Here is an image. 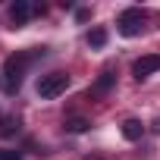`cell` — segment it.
Instances as JSON below:
<instances>
[{
	"mask_svg": "<svg viewBox=\"0 0 160 160\" xmlns=\"http://www.w3.org/2000/svg\"><path fill=\"white\" fill-rule=\"evenodd\" d=\"M91 122L88 119H82V116H72V119H66V132H85Z\"/></svg>",
	"mask_w": 160,
	"mask_h": 160,
	"instance_id": "9",
	"label": "cell"
},
{
	"mask_svg": "<svg viewBox=\"0 0 160 160\" xmlns=\"http://www.w3.org/2000/svg\"><path fill=\"white\" fill-rule=\"evenodd\" d=\"M32 13H35V3H28V0H16V3L10 7V22H13L10 28H22Z\"/></svg>",
	"mask_w": 160,
	"mask_h": 160,
	"instance_id": "5",
	"label": "cell"
},
{
	"mask_svg": "<svg viewBox=\"0 0 160 160\" xmlns=\"http://www.w3.org/2000/svg\"><path fill=\"white\" fill-rule=\"evenodd\" d=\"M35 57H44V47L16 50V53H10V57H7V63H3V85H7V91H10V94H16V91H19L22 78H25V69H28V63H32Z\"/></svg>",
	"mask_w": 160,
	"mask_h": 160,
	"instance_id": "1",
	"label": "cell"
},
{
	"mask_svg": "<svg viewBox=\"0 0 160 160\" xmlns=\"http://www.w3.org/2000/svg\"><path fill=\"white\" fill-rule=\"evenodd\" d=\"M116 28H119V35H126V38H135V35H141V28H144V13H141L138 7H129V10H122V13L116 16Z\"/></svg>",
	"mask_w": 160,
	"mask_h": 160,
	"instance_id": "3",
	"label": "cell"
},
{
	"mask_svg": "<svg viewBox=\"0 0 160 160\" xmlns=\"http://www.w3.org/2000/svg\"><path fill=\"white\" fill-rule=\"evenodd\" d=\"M154 72H160V53H144V57H138L135 63H132V75L138 78H148V75H154Z\"/></svg>",
	"mask_w": 160,
	"mask_h": 160,
	"instance_id": "4",
	"label": "cell"
},
{
	"mask_svg": "<svg viewBox=\"0 0 160 160\" xmlns=\"http://www.w3.org/2000/svg\"><path fill=\"white\" fill-rule=\"evenodd\" d=\"M104 44H107V32H104V28H91V32H88V47L101 50Z\"/></svg>",
	"mask_w": 160,
	"mask_h": 160,
	"instance_id": "8",
	"label": "cell"
},
{
	"mask_svg": "<svg viewBox=\"0 0 160 160\" xmlns=\"http://www.w3.org/2000/svg\"><path fill=\"white\" fill-rule=\"evenodd\" d=\"M144 135V126H141V119H126L122 122V138H129V141H138Z\"/></svg>",
	"mask_w": 160,
	"mask_h": 160,
	"instance_id": "6",
	"label": "cell"
},
{
	"mask_svg": "<svg viewBox=\"0 0 160 160\" xmlns=\"http://www.w3.org/2000/svg\"><path fill=\"white\" fill-rule=\"evenodd\" d=\"M151 132H157V135H160V116H157V119L151 122Z\"/></svg>",
	"mask_w": 160,
	"mask_h": 160,
	"instance_id": "13",
	"label": "cell"
},
{
	"mask_svg": "<svg viewBox=\"0 0 160 160\" xmlns=\"http://www.w3.org/2000/svg\"><path fill=\"white\" fill-rule=\"evenodd\" d=\"M75 19H78V22H88L91 13H88V10H75Z\"/></svg>",
	"mask_w": 160,
	"mask_h": 160,
	"instance_id": "12",
	"label": "cell"
},
{
	"mask_svg": "<svg viewBox=\"0 0 160 160\" xmlns=\"http://www.w3.org/2000/svg\"><path fill=\"white\" fill-rule=\"evenodd\" d=\"M13 132H19V119H7L3 129H0V135H13Z\"/></svg>",
	"mask_w": 160,
	"mask_h": 160,
	"instance_id": "10",
	"label": "cell"
},
{
	"mask_svg": "<svg viewBox=\"0 0 160 160\" xmlns=\"http://www.w3.org/2000/svg\"><path fill=\"white\" fill-rule=\"evenodd\" d=\"M113 69H104L101 72V78H98V82H94V88H91V94H104V91H110L113 88Z\"/></svg>",
	"mask_w": 160,
	"mask_h": 160,
	"instance_id": "7",
	"label": "cell"
},
{
	"mask_svg": "<svg viewBox=\"0 0 160 160\" xmlns=\"http://www.w3.org/2000/svg\"><path fill=\"white\" fill-rule=\"evenodd\" d=\"M0 160H22V154H19V151H7V148H3V151H0Z\"/></svg>",
	"mask_w": 160,
	"mask_h": 160,
	"instance_id": "11",
	"label": "cell"
},
{
	"mask_svg": "<svg viewBox=\"0 0 160 160\" xmlns=\"http://www.w3.org/2000/svg\"><path fill=\"white\" fill-rule=\"evenodd\" d=\"M66 88H69L66 72H47V75L38 78V98H44V101H53V98L66 94Z\"/></svg>",
	"mask_w": 160,
	"mask_h": 160,
	"instance_id": "2",
	"label": "cell"
}]
</instances>
